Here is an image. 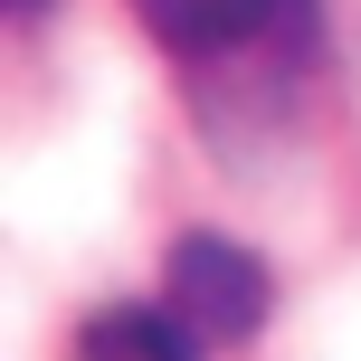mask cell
Wrapping results in <instances>:
<instances>
[{
    "label": "cell",
    "mask_w": 361,
    "mask_h": 361,
    "mask_svg": "<svg viewBox=\"0 0 361 361\" xmlns=\"http://www.w3.org/2000/svg\"><path fill=\"white\" fill-rule=\"evenodd\" d=\"M162 295H171V314H180L209 352H219V343H247V333L276 314L267 267H257V247H238V238H180Z\"/></svg>",
    "instance_id": "cell-1"
},
{
    "label": "cell",
    "mask_w": 361,
    "mask_h": 361,
    "mask_svg": "<svg viewBox=\"0 0 361 361\" xmlns=\"http://www.w3.org/2000/svg\"><path fill=\"white\" fill-rule=\"evenodd\" d=\"M295 0H133V19H143L152 38H162L171 57H209V48H238V38L276 29Z\"/></svg>",
    "instance_id": "cell-2"
},
{
    "label": "cell",
    "mask_w": 361,
    "mask_h": 361,
    "mask_svg": "<svg viewBox=\"0 0 361 361\" xmlns=\"http://www.w3.org/2000/svg\"><path fill=\"white\" fill-rule=\"evenodd\" d=\"M76 361H209V343L180 324L171 295H162V305H105L76 333Z\"/></svg>",
    "instance_id": "cell-3"
},
{
    "label": "cell",
    "mask_w": 361,
    "mask_h": 361,
    "mask_svg": "<svg viewBox=\"0 0 361 361\" xmlns=\"http://www.w3.org/2000/svg\"><path fill=\"white\" fill-rule=\"evenodd\" d=\"M0 10H10V19H38V10H48V0H0Z\"/></svg>",
    "instance_id": "cell-4"
}]
</instances>
